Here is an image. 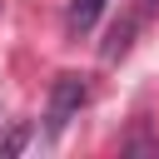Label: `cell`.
Listing matches in <instances>:
<instances>
[{"label":"cell","mask_w":159,"mask_h":159,"mask_svg":"<svg viewBox=\"0 0 159 159\" xmlns=\"http://www.w3.org/2000/svg\"><path fill=\"white\" fill-rule=\"evenodd\" d=\"M84 99H89V80H84V75H75V70L55 75V84H50V104H45V134H50V139L65 134V124L80 114Z\"/></svg>","instance_id":"1"},{"label":"cell","mask_w":159,"mask_h":159,"mask_svg":"<svg viewBox=\"0 0 159 159\" xmlns=\"http://www.w3.org/2000/svg\"><path fill=\"white\" fill-rule=\"evenodd\" d=\"M104 15V0H70V10H65V30L80 40V35H89L94 30V20Z\"/></svg>","instance_id":"2"},{"label":"cell","mask_w":159,"mask_h":159,"mask_svg":"<svg viewBox=\"0 0 159 159\" xmlns=\"http://www.w3.org/2000/svg\"><path fill=\"white\" fill-rule=\"evenodd\" d=\"M154 5H159V0H139V10H134V15H139V20H144V15H149V10H154Z\"/></svg>","instance_id":"3"}]
</instances>
